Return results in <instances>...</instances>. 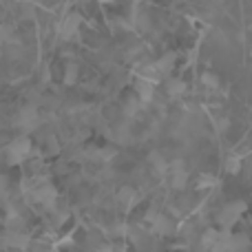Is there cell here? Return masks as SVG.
Wrapping results in <instances>:
<instances>
[{
	"label": "cell",
	"instance_id": "obj_1",
	"mask_svg": "<svg viewBox=\"0 0 252 252\" xmlns=\"http://www.w3.org/2000/svg\"><path fill=\"white\" fill-rule=\"evenodd\" d=\"M246 208H248V204L246 201H230V204H226L221 210H219L217 215V223L221 226V230H230L232 226H235L237 221H239V217L246 213Z\"/></svg>",
	"mask_w": 252,
	"mask_h": 252
},
{
	"label": "cell",
	"instance_id": "obj_2",
	"mask_svg": "<svg viewBox=\"0 0 252 252\" xmlns=\"http://www.w3.org/2000/svg\"><path fill=\"white\" fill-rule=\"evenodd\" d=\"M29 155H31V139L25 137V135L16 137L7 146V164H11V166L22 164V161H25Z\"/></svg>",
	"mask_w": 252,
	"mask_h": 252
},
{
	"label": "cell",
	"instance_id": "obj_3",
	"mask_svg": "<svg viewBox=\"0 0 252 252\" xmlns=\"http://www.w3.org/2000/svg\"><path fill=\"white\" fill-rule=\"evenodd\" d=\"M166 175H170V186L175 188V190H184L188 184V170L186 166H184L182 159H175L173 164H168V170H166Z\"/></svg>",
	"mask_w": 252,
	"mask_h": 252
},
{
	"label": "cell",
	"instance_id": "obj_4",
	"mask_svg": "<svg viewBox=\"0 0 252 252\" xmlns=\"http://www.w3.org/2000/svg\"><path fill=\"white\" fill-rule=\"evenodd\" d=\"M80 22H82V16H80V13H69V16L60 22V27H58L60 40H73L75 33H78V29H80Z\"/></svg>",
	"mask_w": 252,
	"mask_h": 252
},
{
	"label": "cell",
	"instance_id": "obj_5",
	"mask_svg": "<svg viewBox=\"0 0 252 252\" xmlns=\"http://www.w3.org/2000/svg\"><path fill=\"white\" fill-rule=\"evenodd\" d=\"M40 126V113L38 109H35L33 104H27L20 109V128L25 130V133H29V130H35Z\"/></svg>",
	"mask_w": 252,
	"mask_h": 252
},
{
	"label": "cell",
	"instance_id": "obj_6",
	"mask_svg": "<svg viewBox=\"0 0 252 252\" xmlns=\"http://www.w3.org/2000/svg\"><path fill=\"white\" fill-rule=\"evenodd\" d=\"M31 197H33V201H38V204L47 206V208H53L56 206V188L51 186V184H42V186L33 188V192H31Z\"/></svg>",
	"mask_w": 252,
	"mask_h": 252
},
{
	"label": "cell",
	"instance_id": "obj_7",
	"mask_svg": "<svg viewBox=\"0 0 252 252\" xmlns=\"http://www.w3.org/2000/svg\"><path fill=\"white\" fill-rule=\"evenodd\" d=\"M4 246H9V248H16V250H27L31 244V237L27 235V232L22 230H16V232H7L4 235Z\"/></svg>",
	"mask_w": 252,
	"mask_h": 252
},
{
	"label": "cell",
	"instance_id": "obj_8",
	"mask_svg": "<svg viewBox=\"0 0 252 252\" xmlns=\"http://www.w3.org/2000/svg\"><path fill=\"white\" fill-rule=\"evenodd\" d=\"M151 226H153V230H155L157 235H173L175 232L173 219L166 217V215H161V213H157V217L151 221Z\"/></svg>",
	"mask_w": 252,
	"mask_h": 252
},
{
	"label": "cell",
	"instance_id": "obj_9",
	"mask_svg": "<svg viewBox=\"0 0 252 252\" xmlns=\"http://www.w3.org/2000/svg\"><path fill=\"white\" fill-rule=\"evenodd\" d=\"M115 199H118V204L122 206V208H133L135 204H137V190L135 188H130V186H124V188H120L118 190V195H115Z\"/></svg>",
	"mask_w": 252,
	"mask_h": 252
},
{
	"label": "cell",
	"instance_id": "obj_10",
	"mask_svg": "<svg viewBox=\"0 0 252 252\" xmlns=\"http://www.w3.org/2000/svg\"><path fill=\"white\" fill-rule=\"evenodd\" d=\"M135 91H137V102H139V106H142V104H151L153 97H155V87H153L151 82H144V80H139V82H137Z\"/></svg>",
	"mask_w": 252,
	"mask_h": 252
},
{
	"label": "cell",
	"instance_id": "obj_11",
	"mask_svg": "<svg viewBox=\"0 0 252 252\" xmlns=\"http://www.w3.org/2000/svg\"><path fill=\"white\" fill-rule=\"evenodd\" d=\"M175 60H177V56H175V53H164V56L155 62L157 73H159V75H168L170 69L175 66Z\"/></svg>",
	"mask_w": 252,
	"mask_h": 252
},
{
	"label": "cell",
	"instance_id": "obj_12",
	"mask_svg": "<svg viewBox=\"0 0 252 252\" xmlns=\"http://www.w3.org/2000/svg\"><path fill=\"white\" fill-rule=\"evenodd\" d=\"M148 164L155 168L157 175H166V170H168V164H166L164 155H161L159 151H151V155H148Z\"/></svg>",
	"mask_w": 252,
	"mask_h": 252
},
{
	"label": "cell",
	"instance_id": "obj_13",
	"mask_svg": "<svg viewBox=\"0 0 252 252\" xmlns=\"http://www.w3.org/2000/svg\"><path fill=\"white\" fill-rule=\"evenodd\" d=\"M184 91H186V82H184V80H179V78L166 80V93H168L170 97H179Z\"/></svg>",
	"mask_w": 252,
	"mask_h": 252
},
{
	"label": "cell",
	"instance_id": "obj_14",
	"mask_svg": "<svg viewBox=\"0 0 252 252\" xmlns=\"http://www.w3.org/2000/svg\"><path fill=\"white\" fill-rule=\"evenodd\" d=\"M75 80H78V64H73V62H69L64 69V84L66 87H73Z\"/></svg>",
	"mask_w": 252,
	"mask_h": 252
},
{
	"label": "cell",
	"instance_id": "obj_15",
	"mask_svg": "<svg viewBox=\"0 0 252 252\" xmlns=\"http://www.w3.org/2000/svg\"><path fill=\"white\" fill-rule=\"evenodd\" d=\"M217 241H219V230H213V228L206 230L204 237H201V246H204V248H215Z\"/></svg>",
	"mask_w": 252,
	"mask_h": 252
},
{
	"label": "cell",
	"instance_id": "obj_16",
	"mask_svg": "<svg viewBox=\"0 0 252 252\" xmlns=\"http://www.w3.org/2000/svg\"><path fill=\"white\" fill-rule=\"evenodd\" d=\"M201 84H204L206 89H219V75L210 73V71H206V73H201Z\"/></svg>",
	"mask_w": 252,
	"mask_h": 252
},
{
	"label": "cell",
	"instance_id": "obj_17",
	"mask_svg": "<svg viewBox=\"0 0 252 252\" xmlns=\"http://www.w3.org/2000/svg\"><path fill=\"white\" fill-rule=\"evenodd\" d=\"M226 170L230 175H237V173H241V157L239 155H232L230 159L226 161Z\"/></svg>",
	"mask_w": 252,
	"mask_h": 252
},
{
	"label": "cell",
	"instance_id": "obj_18",
	"mask_svg": "<svg viewBox=\"0 0 252 252\" xmlns=\"http://www.w3.org/2000/svg\"><path fill=\"white\" fill-rule=\"evenodd\" d=\"M215 184H217V179H215L213 175H208V173L199 175V179H197V188H199V190H204V188H213Z\"/></svg>",
	"mask_w": 252,
	"mask_h": 252
},
{
	"label": "cell",
	"instance_id": "obj_19",
	"mask_svg": "<svg viewBox=\"0 0 252 252\" xmlns=\"http://www.w3.org/2000/svg\"><path fill=\"white\" fill-rule=\"evenodd\" d=\"M137 111H139V102H137V100H130L128 104L124 106V115H126V118H128V120L133 118V115L137 113Z\"/></svg>",
	"mask_w": 252,
	"mask_h": 252
},
{
	"label": "cell",
	"instance_id": "obj_20",
	"mask_svg": "<svg viewBox=\"0 0 252 252\" xmlns=\"http://www.w3.org/2000/svg\"><path fill=\"white\" fill-rule=\"evenodd\" d=\"M7 188H9V177L7 175H0V197L7 192Z\"/></svg>",
	"mask_w": 252,
	"mask_h": 252
},
{
	"label": "cell",
	"instance_id": "obj_21",
	"mask_svg": "<svg viewBox=\"0 0 252 252\" xmlns=\"http://www.w3.org/2000/svg\"><path fill=\"white\" fill-rule=\"evenodd\" d=\"M124 232H126V226H124V223H118V226H115L113 230H111V235H115V237H122Z\"/></svg>",
	"mask_w": 252,
	"mask_h": 252
},
{
	"label": "cell",
	"instance_id": "obj_22",
	"mask_svg": "<svg viewBox=\"0 0 252 252\" xmlns=\"http://www.w3.org/2000/svg\"><path fill=\"white\" fill-rule=\"evenodd\" d=\"M49 151H51V153H58V151H60V146H58L56 137H49Z\"/></svg>",
	"mask_w": 252,
	"mask_h": 252
},
{
	"label": "cell",
	"instance_id": "obj_23",
	"mask_svg": "<svg viewBox=\"0 0 252 252\" xmlns=\"http://www.w3.org/2000/svg\"><path fill=\"white\" fill-rule=\"evenodd\" d=\"M137 22H139V27H142V29H148V16H146V13H142V16L137 18Z\"/></svg>",
	"mask_w": 252,
	"mask_h": 252
},
{
	"label": "cell",
	"instance_id": "obj_24",
	"mask_svg": "<svg viewBox=\"0 0 252 252\" xmlns=\"http://www.w3.org/2000/svg\"><path fill=\"white\" fill-rule=\"evenodd\" d=\"M97 2H100V4H111L113 0H97Z\"/></svg>",
	"mask_w": 252,
	"mask_h": 252
},
{
	"label": "cell",
	"instance_id": "obj_25",
	"mask_svg": "<svg viewBox=\"0 0 252 252\" xmlns=\"http://www.w3.org/2000/svg\"><path fill=\"white\" fill-rule=\"evenodd\" d=\"M213 2H221V0H213Z\"/></svg>",
	"mask_w": 252,
	"mask_h": 252
}]
</instances>
